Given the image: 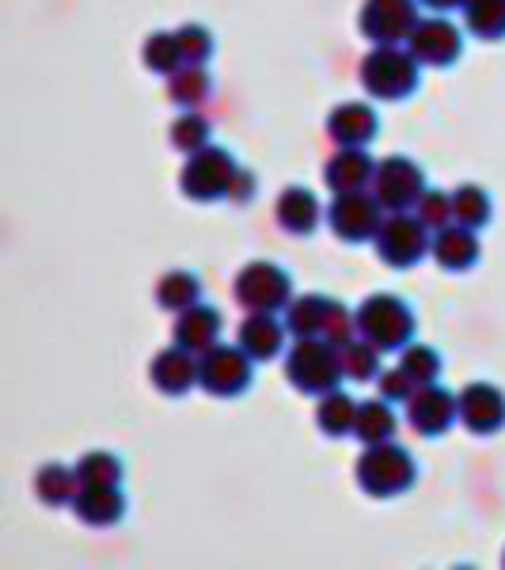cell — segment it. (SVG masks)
<instances>
[{
	"label": "cell",
	"mask_w": 505,
	"mask_h": 570,
	"mask_svg": "<svg viewBox=\"0 0 505 570\" xmlns=\"http://www.w3.org/2000/svg\"><path fill=\"white\" fill-rule=\"evenodd\" d=\"M149 376L164 395H187L198 384V362H195V354L182 351V346H168V351H160L152 357Z\"/></svg>",
	"instance_id": "obj_23"
},
{
	"label": "cell",
	"mask_w": 505,
	"mask_h": 570,
	"mask_svg": "<svg viewBox=\"0 0 505 570\" xmlns=\"http://www.w3.org/2000/svg\"><path fill=\"white\" fill-rule=\"evenodd\" d=\"M384 220V206L369 190H350V195H335L327 206V225L338 240L346 244H365L376 236Z\"/></svg>",
	"instance_id": "obj_13"
},
{
	"label": "cell",
	"mask_w": 505,
	"mask_h": 570,
	"mask_svg": "<svg viewBox=\"0 0 505 570\" xmlns=\"http://www.w3.org/2000/svg\"><path fill=\"white\" fill-rule=\"evenodd\" d=\"M407 50L415 53L422 69H448L464 58V35L453 20H445V12H437L418 20L407 39Z\"/></svg>",
	"instance_id": "obj_11"
},
{
	"label": "cell",
	"mask_w": 505,
	"mask_h": 570,
	"mask_svg": "<svg viewBox=\"0 0 505 570\" xmlns=\"http://www.w3.org/2000/svg\"><path fill=\"white\" fill-rule=\"evenodd\" d=\"M415 214L422 217V225H426L429 233H440V228L456 225V217H453V195H448V190L426 187V195L418 198Z\"/></svg>",
	"instance_id": "obj_36"
},
{
	"label": "cell",
	"mask_w": 505,
	"mask_h": 570,
	"mask_svg": "<svg viewBox=\"0 0 505 570\" xmlns=\"http://www.w3.org/2000/svg\"><path fill=\"white\" fill-rule=\"evenodd\" d=\"M453 217L456 225H467V228H486L494 217V202L491 195H486V187H479V183H464V187L453 190Z\"/></svg>",
	"instance_id": "obj_29"
},
{
	"label": "cell",
	"mask_w": 505,
	"mask_h": 570,
	"mask_svg": "<svg viewBox=\"0 0 505 570\" xmlns=\"http://www.w3.org/2000/svg\"><path fill=\"white\" fill-rule=\"evenodd\" d=\"M373 244H376L380 263L392 266V271H410V266H418L429 255V247H434L429 228L422 225V217L410 214V209H399V214L384 217L373 236Z\"/></svg>",
	"instance_id": "obj_6"
},
{
	"label": "cell",
	"mask_w": 505,
	"mask_h": 570,
	"mask_svg": "<svg viewBox=\"0 0 505 570\" xmlns=\"http://www.w3.org/2000/svg\"><path fill=\"white\" fill-rule=\"evenodd\" d=\"M461 422L479 438L505 430V392L491 381H472L461 392Z\"/></svg>",
	"instance_id": "obj_15"
},
{
	"label": "cell",
	"mask_w": 505,
	"mask_h": 570,
	"mask_svg": "<svg viewBox=\"0 0 505 570\" xmlns=\"http://www.w3.org/2000/svg\"><path fill=\"white\" fill-rule=\"evenodd\" d=\"M209 130H214V126H209L198 110H182L176 122H171V145L190 156V153H198L209 145Z\"/></svg>",
	"instance_id": "obj_33"
},
{
	"label": "cell",
	"mask_w": 505,
	"mask_h": 570,
	"mask_svg": "<svg viewBox=\"0 0 505 570\" xmlns=\"http://www.w3.org/2000/svg\"><path fill=\"white\" fill-rule=\"evenodd\" d=\"M327 134L338 145H354V149H369V141L380 134V118L369 104H338L327 115Z\"/></svg>",
	"instance_id": "obj_21"
},
{
	"label": "cell",
	"mask_w": 505,
	"mask_h": 570,
	"mask_svg": "<svg viewBox=\"0 0 505 570\" xmlns=\"http://www.w3.org/2000/svg\"><path fill=\"white\" fill-rule=\"evenodd\" d=\"M201 301V282L198 274L190 271H168L160 282H156V305L164 312H187L190 305H198Z\"/></svg>",
	"instance_id": "obj_28"
},
{
	"label": "cell",
	"mask_w": 505,
	"mask_h": 570,
	"mask_svg": "<svg viewBox=\"0 0 505 570\" xmlns=\"http://www.w3.org/2000/svg\"><path fill=\"white\" fill-rule=\"evenodd\" d=\"M286 376L297 392L305 395H327L343 384V357L338 346H330L327 338H297L293 351L286 354Z\"/></svg>",
	"instance_id": "obj_5"
},
{
	"label": "cell",
	"mask_w": 505,
	"mask_h": 570,
	"mask_svg": "<svg viewBox=\"0 0 505 570\" xmlns=\"http://www.w3.org/2000/svg\"><path fill=\"white\" fill-rule=\"evenodd\" d=\"M376 179V160L369 149H354L343 145L324 168V183L330 187V195H350V190H373Z\"/></svg>",
	"instance_id": "obj_17"
},
{
	"label": "cell",
	"mask_w": 505,
	"mask_h": 570,
	"mask_svg": "<svg viewBox=\"0 0 505 570\" xmlns=\"http://www.w3.org/2000/svg\"><path fill=\"white\" fill-rule=\"evenodd\" d=\"M286 335H289V327L281 324L274 312H251L240 324V331H236V343H240L255 362H274V357L286 351Z\"/></svg>",
	"instance_id": "obj_20"
},
{
	"label": "cell",
	"mask_w": 505,
	"mask_h": 570,
	"mask_svg": "<svg viewBox=\"0 0 505 570\" xmlns=\"http://www.w3.org/2000/svg\"><path fill=\"white\" fill-rule=\"evenodd\" d=\"M418 4H426L429 12H456V8H467V0H418Z\"/></svg>",
	"instance_id": "obj_40"
},
{
	"label": "cell",
	"mask_w": 505,
	"mask_h": 570,
	"mask_svg": "<svg viewBox=\"0 0 505 570\" xmlns=\"http://www.w3.org/2000/svg\"><path fill=\"white\" fill-rule=\"evenodd\" d=\"M141 61H145V69L160 72V77H171L176 69L187 66V61H182L176 31H152L141 46Z\"/></svg>",
	"instance_id": "obj_31"
},
{
	"label": "cell",
	"mask_w": 505,
	"mask_h": 570,
	"mask_svg": "<svg viewBox=\"0 0 505 570\" xmlns=\"http://www.w3.org/2000/svg\"><path fill=\"white\" fill-rule=\"evenodd\" d=\"M461 419V395L440 389V384H418L407 400V422L422 438H440L453 422Z\"/></svg>",
	"instance_id": "obj_14"
},
{
	"label": "cell",
	"mask_w": 505,
	"mask_h": 570,
	"mask_svg": "<svg viewBox=\"0 0 505 570\" xmlns=\"http://www.w3.org/2000/svg\"><path fill=\"white\" fill-rule=\"evenodd\" d=\"M214 91V77H209L206 66H182L168 77V99L182 110H195L209 99Z\"/></svg>",
	"instance_id": "obj_26"
},
{
	"label": "cell",
	"mask_w": 505,
	"mask_h": 570,
	"mask_svg": "<svg viewBox=\"0 0 505 570\" xmlns=\"http://www.w3.org/2000/svg\"><path fill=\"white\" fill-rule=\"evenodd\" d=\"M396 411H392V403L384 400H365L357 403V422H354V438L362 441V445H380V441H396Z\"/></svg>",
	"instance_id": "obj_24"
},
{
	"label": "cell",
	"mask_w": 505,
	"mask_h": 570,
	"mask_svg": "<svg viewBox=\"0 0 505 570\" xmlns=\"http://www.w3.org/2000/svg\"><path fill=\"white\" fill-rule=\"evenodd\" d=\"M354 422H357V400H354V395H346L343 389L319 395L316 426L324 430L327 438H354Z\"/></svg>",
	"instance_id": "obj_25"
},
{
	"label": "cell",
	"mask_w": 505,
	"mask_h": 570,
	"mask_svg": "<svg viewBox=\"0 0 505 570\" xmlns=\"http://www.w3.org/2000/svg\"><path fill=\"white\" fill-rule=\"evenodd\" d=\"M77 475L80 483H122V456L103 453V449L85 453L77 461Z\"/></svg>",
	"instance_id": "obj_35"
},
{
	"label": "cell",
	"mask_w": 505,
	"mask_h": 570,
	"mask_svg": "<svg viewBox=\"0 0 505 570\" xmlns=\"http://www.w3.org/2000/svg\"><path fill=\"white\" fill-rule=\"evenodd\" d=\"M418 0H365L357 27L373 46H399L418 27Z\"/></svg>",
	"instance_id": "obj_12"
},
{
	"label": "cell",
	"mask_w": 505,
	"mask_h": 570,
	"mask_svg": "<svg viewBox=\"0 0 505 570\" xmlns=\"http://www.w3.org/2000/svg\"><path fill=\"white\" fill-rule=\"evenodd\" d=\"M274 214H278V225L286 228L289 236H311L319 228V220H324V206H319V198L311 195L308 187L289 183V187L278 195Z\"/></svg>",
	"instance_id": "obj_22"
},
{
	"label": "cell",
	"mask_w": 505,
	"mask_h": 570,
	"mask_svg": "<svg viewBox=\"0 0 505 570\" xmlns=\"http://www.w3.org/2000/svg\"><path fill=\"white\" fill-rule=\"evenodd\" d=\"M429 255H434V263L440 271L448 274H464L472 271L475 263H479L483 247H479V233L467 225H448L434 233V247H429Z\"/></svg>",
	"instance_id": "obj_19"
},
{
	"label": "cell",
	"mask_w": 505,
	"mask_h": 570,
	"mask_svg": "<svg viewBox=\"0 0 505 570\" xmlns=\"http://www.w3.org/2000/svg\"><path fill=\"white\" fill-rule=\"evenodd\" d=\"M399 365L415 384H434L440 376V354L426 343H410L407 351H399Z\"/></svg>",
	"instance_id": "obj_34"
},
{
	"label": "cell",
	"mask_w": 505,
	"mask_h": 570,
	"mask_svg": "<svg viewBox=\"0 0 505 570\" xmlns=\"http://www.w3.org/2000/svg\"><path fill=\"white\" fill-rule=\"evenodd\" d=\"M72 513L85 525L110 529L126 518V494L122 483H80L77 499H72Z\"/></svg>",
	"instance_id": "obj_16"
},
{
	"label": "cell",
	"mask_w": 505,
	"mask_h": 570,
	"mask_svg": "<svg viewBox=\"0 0 505 570\" xmlns=\"http://www.w3.org/2000/svg\"><path fill=\"white\" fill-rule=\"evenodd\" d=\"M354 316H357V335L369 338L376 351L399 354L415 343L418 320L407 301L396 297V293H373V297L362 301V308Z\"/></svg>",
	"instance_id": "obj_1"
},
{
	"label": "cell",
	"mask_w": 505,
	"mask_h": 570,
	"mask_svg": "<svg viewBox=\"0 0 505 570\" xmlns=\"http://www.w3.org/2000/svg\"><path fill=\"white\" fill-rule=\"evenodd\" d=\"M380 354L369 338L354 335L346 346H338V357H343V373L350 376V381H376L380 376Z\"/></svg>",
	"instance_id": "obj_32"
},
{
	"label": "cell",
	"mask_w": 505,
	"mask_h": 570,
	"mask_svg": "<svg viewBox=\"0 0 505 570\" xmlns=\"http://www.w3.org/2000/svg\"><path fill=\"white\" fill-rule=\"evenodd\" d=\"M240 176V164L220 145H206V149L190 153L187 168H182V195L190 202H225L232 195V183Z\"/></svg>",
	"instance_id": "obj_7"
},
{
	"label": "cell",
	"mask_w": 505,
	"mask_h": 570,
	"mask_svg": "<svg viewBox=\"0 0 505 570\" xmlns=\"http://www.w3.org/2000/svg\"><path fill=\"white\" fill-rule=\"evenodd\" d=\"M354 480L369 499H399L418 480V464L396 441H380V445H365L362 461L354 468Z\"/></svg>",
	"instance_id": "obj_2"
},
{
	"label": "cell",
	"mask_w": 505,
	"mask_h": 570,
	"mask_svg": "<svg viewBox=\"0 0 505 570\" xmlns=\"http://www.w3.org/2000/svg\"><path fill=\"white\" fill-rule=\"evenodd\" d=\"M255 381V357L236 346H214V351L198 354V389L217 400H236L251 389Z\"/></svg>",
	"instance_id": "obj_8"
},
{
	"label": "cell",
	"mask_w": 505,
	"mask_h": 570,
	"mask_svg": "<svg viewBox=\"0 0 505 570\" xmlns=\"http://www.w3.org/2000/svg\"><path fill=\"white\" fill-rule=\"evenodd\" d=\"M286 327L297 338H327L330 346H346L357 335V316L335 297L324 293H305V297H293L286 308Z\"/></svg>",
	"instance_id": "obj_3"
},
{
	"label": "cell",
	"mask_w": 505,
	"mask_h": 570,
	"mask_svg": "<svg viewBox=\"0 0 505 570\" xmlns=\"http://www.w3.org/2000/svg\"><path fill=\"white\" fill-rule=\"evenodd\" d=\"M176 39H179V50L187 66H206L209 53H214V31L201 23H182L176 31Z\"/></svg>",
	"instance_id": "obj_37"
},
{
	"label": "cell",
	"mask_w": 505,
	"mask_h": 570,
	"mask_svg": "<svg viewBox=\"0 0 505 570\" xmlns=\"http://www.w3.org/2000/svg\"><path fill=\"white\" fill-rule=\"evenodd\" d=\"M77 491H80L77 468L42 464L39 472H34V494H39V502H46V505H72Z\"/></svg>",
	"instance_id": "obj_27"
},
{
	"label": "cell",
	"mask_w": 505,
	"mask_h": 570,
	"mask_svg": "<svg viewBox=\"0 0 505 570\" xmlns=\"http://www.w3.org/2000/svg\"><path fill=\"white\" fill-rule=\"evenodd\" d=\"M422 80V66L410 50L403 46H376L369 58L362 61V88L369 91L373 99H384V104H403L418 91Z\"/></svg>",
	"instance_id": "obj_4"
},
{
	"label": "cell",
	"mask_w": 505,
	"mask_h": 570,
	"mask_svg": "<svg viewBox=\"0 0 505 570\" xmlns=\"http://www.w3.org/2000/svg\"><path fill=\"white\" fill-rule=\"evenodd\" d=\"M376 384H380V395L388 403H407L410 395H415V389H418V384L410 381L407 373H403V365H396V370H380Z\"/></svg>",
	"instance_id": "obj_38"
},
{
	"label": "cell",
	"mask_w": 505,
	"mask_h": 570,
	"mask_svg": "<svg viewBox=\"0 0 505 570\" xmlns=\"http://www.w3.org/2000/svg\"><path fill=\"white\" fill-rule=\"evenodd\" d=\"M255 187H259L255 171H251V168H240V176H236V183H232V195H228V202L244 206V202H251V198H255Z\"/></svg>",
	"instance_id": "obj_39"
},
{
	"label": "cell",
	"mask_w": 505,
	"mask_h": 570,
	"mask_svg": "<svg viewBox=\"0 0 505 570\" xmlns=\"http://www.w3.org/2000/svg\"><path fill=\"white\" fill-rule=\"evenodd\" d=\"M373 195L388 214L415 209L418 198L426 195V171H422L410 156H388V160L376 164Z\"/></svg>",
	"instance_id": "obj_10"
},
{
	"label": "cell",
	"mask_w": 505,
	"mask_h": 570,
	"mask_svg": "<svg viewBox=\"0 0 505 570\" xmlns=\"http://www.w3.org/2000/svg\"><path fill=\"white\" fill-rule=\"evenodd\" d=\"M464 27L483 42L505 39V0H467Z\"/></svg>",
	"instance_id": "obj_30"
},
{
	"label": "cell",
	"mask_w": 505,
	"mask_h": 570,
	"mask_svg": "<svg viewBox=\"0 0 505 570\" xmlns=\"http://www.w3.org/2000/svg\"><path fill=\"white\" fill-rule=\"evenodd\" d=\"M232 293L247 312H286L293 301V278L278 263L255 259L236 274Z\"/></svg>",
	"instance_id": "obj_9"
},
{
	"label": "cell",
	"mask_w": 505,
	"mask_h": 570,
	"mask_svg": "<svg viewBox=\"0 0 505 570\" xmlns=\"http://www.w3.org/2000/svg\"><path fill=\"white\" fill-rule=\"evenodd\" d=\"M220 331H225V316H220V308L201 305L198 301V305H190L187 312H179L171 338H176V346H182V351L206 354L220 343Z\"/></svg>",
	"instance_id": "obj_18"
}]
</instances>
